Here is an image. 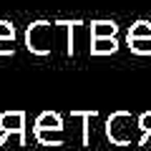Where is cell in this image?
<instances>
[{
	"instance_id": "obj_8",
	"label": "cell",
	"mask_w": 151,
	"mask_h": 151,
	"mask_svg": "<svg viewBox=\"0 0 151 151\" xmlns=\"http://www.w3.org/2000/svg\"><path fill=\"white\" fill-rule=\"evenodd\" d=\"M136 126H139V131H141L139 146H146V144H149V139H151V111L141 113L139 119H136Z\"/></svg>"
},
{
	"instance_id": "obj_7",
	"label": "cell",
	"mask_w": 151,
	"mask_h": 151,
	"mask_svg": "<svg viewBox=\"0 0 151 151\" xmlns=\"http://www.w3.org/2000/svg\"><path fill=\"white\" fill-rule=\"evenodd\" d=\"M129 40H151V23L149 20L134 23L129 30Z\"/></svg>"
},
{
	"instance_id": "obj_1",
	"label": "cell",
	"mask_w": 151,
	"mask_h": 151,
	"mask_svg": "<svg viewBox=\"0 0 151 151\" xmlns=\"http://www.w3.org/2000/svg\"><path fill=\"white\" fill-rule=\"evenodd\" d=\"M70 25L73 23H50V20H38L28 28V35H25V43L28 50H33L35 55H50L55 53L58 48L68 50L70 53Z\"/></svg>"
},
{
	"instance_id": "obj_11",
	"label": "cell",
	"mask_w": 151,
	"mask_h": 151,
	"mask_svg": "<svg viewBox=\"0 0 151 151\" xmlns=\"http://www.w3.org/2000/svg\"><path fill=\"white\" fill-rule=\"evenodd\" d=\"M13 53V40H0V55H10Z\"/></svg>"
},
{
	"instance_id": "obj_2",
	"label": "cell",
	"mask_w": 151,
	"mask_h": 151,
	"mask_svg": "<svg viewBox=\"0 0 151 151\" xmlns=\"http://www.w3.org/2000/svg\"><path fill=\"white\" fill-rule=\"evenodd\" d=\"M136 119L131 116L129 111H116L108 116L106 121V136L111 144L116 146H129L134 141V134H136Z\"/></svg>"
},
{
	"instance_id": "obj_9",
	"label": "cell",
	"mask_w": 151,
	"mask_h": 151,
	"mask_svg": "<svg viewBox=\"0 0 151 151\" xmlns=\"http://www.w3.org/2000/svg\"><path fill=\"white\" fill-rule=\"evenodd\" d=\"M129 43H131V50H134V53L151 55V40H129Z\"/></svg>"
},
{
	"instance_id": "obj_3",
	"label": "cell",
	"mask_w": 151,
	"mask_h": 151,
	"mask_svg": "<svg viewBox=\"0 0 151 151\" xmlns=\"http://www.w3.org/2000/svg\"><path fill=\"white\" fill-rule=\"evenodd\" d=\"M33 131H35V139L40 141V144L55 146V144H63L65 141V136H63V119H60L55 111H43L35 119Z\"/></svg>"
},
{
	"instance_id": "obj_10",
	"label": "cell",
	"mask_w": 151,
	"mask_h": 151,
	"mask_svg": "<svg viewBox=\"0 0 151 151\" xmlns=\"http://www.w3.org/2000/svg\"><path fill=\"white\" fill-rule=\"evenodd\" d=\"M0 40H15V28H13V23L0 20Z\"/></svg>"
},
{
	"instance_id": "obj_5",
	"label": "cell",
	"mask_w": 151,
	"mask_h": 151,
	"mask_svg": "<svg viewBox=\"0 0 151 151\" xmlns=\"http://www.w3.org/2000/svg\"><path fill=\"white\" fill-rule=\"evenodd\" d=\"M116 33H119V25H116L113 20H96V23H91L93 40H98V38H116Z\"/></svg>"
},
{
	"instance_id": "obj_6",
	"label": "cell",
	"mask_w": 151,
	"mask_h": 151,
	"mask_svg": "<svg viewBox=\"0 0 151 151\" xmlns=\"http://www.w3.org/2000/svg\"><path fill=\"white\" fill-rule=\"evenodd\" d=\"M119 50V43H116V38H98V40H93L91 45V53L93 55H111Z\"/></svg>"
},
{
	"instance_id": "obj_4",
	"label": "cell",
	"mask_w": 151,
	"mask_h": 151,
	"mask_svg": "<svg viewBox=\"0 0 151 151\" xmlns=\"http://www.w3.org/2000/svg\"><path fill=\"white\" fill-rule=\"evenodd\" d=\"M0 131H3V139H0V146L8 141V136L15 134L18 144H25V113L23 111H8L0 113Z\"/></svg>"
}]
</instances>
